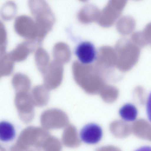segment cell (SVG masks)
<instances>
[{"label": "cell", "instance_id": "ffe728a7", "mask_svg": "<svg viewBox=\"0 0 151 151\" xmlns=\"http://www.w3.org/2000/svg\"><path fill=\"white\" fill-rule=\"evenodd\" d=\"M142 31L148 44L151 45V22L146 25Z\"/></svg>", "mask_w": 151, "mask_h": 151}, {"label": "cell", "instance_id": "52a82bcc", "mask_svg": "<svg viewBox=\"0 0 151 151\" xmlns=\"http://www.w3.org/2000/svg\"><path fill=\"white\" fill-rule=\"evenodd\" d=\"M35 43V41L27 40L21 42L9 53L15 62L23 61L34 50Z\"/></svg>", "mask_w": 151, "mask_h": 151}, {"label": "cell", "instance_id": "4fadbf2b", "mask_svg": "<svg viewBox=\"0 0 151 151\" xmlns=\"http://www.w3.org/2000/svg\"><path fill=\"white\" fill-rule=\"evenodd\" d=\"M52 54L54 60L61 64L66 62L68 60V48L63 43L59 42L55 44L53 47Z\"/></svg>", "mask_w": 151, "mask_h": 151}, {"label": "cell", "instance_id": "9c48e42d", "mask_svg": "<svg viewBox=\"0 0 151 151\" xmlns=\"http://www.w3.org/2000/svg\"><path fill=\"white\" fill-rule=\"evenodd\" d=\"M34 58L37 69L43 74L50 63L49 54L44 48L39 47L35 51Z\"/></svg>", "mask_w": 151, "mask_h": 151}, {"label": "cell", "instance_id": "e0dca14e", "mask_svg": "<svg viewBox=\"0 0 151 151\" xmlns=\"http://www.w3.org/2000/svg\"><path fill=\"white\" fill-rule=\"evenodd\" d=\"M131 40L140 48L148 44L142 31L133 33L131 35Z\"/></svg>", "mask_w": 151, "mask_h": 151}, {"label": "cell", "instance_id": "7c38bea8", "mask_svg": "<svg viewBox=\"0 0 151 151\" xmlns=\"http://www.w3.org/2000/svg\"><path fill=\"white\" fill-rule=\"evenodd\" d=\"M9 53L0 55V75L1 77L8 76L12 73L14 62Z\"/></svg>", "mask_w": 151, "mask_h": 151}, {"label": "cell", "instance_id": "5b68a950", "mask_svg": "<svg viewBox=\"0 0 151 151\" xmlns=\"http://www.w3.org/2000/svg\"><path fill=\"white\" fill-rule=\"evenodd\" d=\"M79 136L81 139L84 143L90 145L95 144L101 139L103 131L98 124L92 123L87 124L81 130Z\"/></svg>", "mask_w": 151, "mask_h": 151}, {"label": "cell", "instance_id": "9a60e30c", "mask_svg": "<svg viewBox=\"0 0 151 151\" xmlns=\"http://www.w3.org/2000/svg\"><path fill=\"white\" fill-rule=\"evenodd\" d=\"M12 83L13 86L16 88L27 89L30 85V81L28 76L20 73H17L13 76Z\"/></svg>", "mask_w": 151, "mask_h": 151}, {"label": "cell", "instance_id": "3957f363", "mask_svg": "<svg viewBox=\"0 0 151 151\" xmlns=\"http://www.w3.org/2000/svg\"><path fill=\"white\" fill-rule=\"evenodd\" d=\"M14 28L20 36L27 40L37 42V26L35 20L32 17L25 15L18 16L15 20Z\"/></svg>", "mask_w": 151, "mask_h": 151}, {"label": "cell", "instance_id": "ba28073f", "mask_svg": "<svg viewBox=\"0 0 151 151\" xmlns=\"http://www.w3.org/2000/svg\"><path fill=\"white\" fill-rule=\"evenodd\" d=\"M100 11L93 5L89 4L83 6L79 11L77 14L78 20L83 24H88L97 21Z\"/></svg>", "mask_w": 151, "mask_h": 151}, {"label": "cell", "instance_id": "ac0fdd59", "mask_svg": "<svg viewBox=\"0 0 151 151\" xmlns=\"http://www.w3.org/2000/svg\"><path fill=\"white\" fill-rule=\"evenodd\" d=\"M7 35L6 29L4 24L1 22L0 24V55L6 53Z\"/></svg>", "mask_w": 151, "mask_h": 151}, {"label": "cell", "instance_id": "2e32d148", "mask_svg": "<svg viewBox=\"0 0 151 151\" xmlns=\"http://www.w3.org/2000/svg\"><path fill=\"white\" fill-rule=\"evenodd\" d=\"M17 10L16 4L12 1H9L3 5L1 10V14L3 19L9 21L15 16Z\"/></svg>", "mask_w": 151, "mask_h": 151}, {"label": "cell", "instance_id": "8fae6325", "mask_svg": "<svg viewBox=\"0 0 151 151\" xmlns=\"http://www.w3.org/2000/svg\"><path fill=\"white\" fill-rule=\"evenodd\" d=\"M16 135L15 127L12 123L6 121L0 122V140L5 142H11Z\"/></svg>", "mask_w": 151, "mask_h": 151}, {"label": "cell", "instance_id": "d6986e66", "mask_svg": "<svg viewBox=\"0 0 151 151\" xmlns=\"http://www.w3.org/2000/svg\"><path fill=\"white\" fill-rule=\"evenodd\" d=\"M127 1L128 0H109L107 5L121 13Z\"/></svg>", "mask_w": 151, "mask_h": 151}, {"label": "cell", "instance_id": "7a4b0ae2", "mask_svg": "<svg viewBox=\"0 0 151 151\" xmlns=\"http://www.w3.org/2000/svg\"><path fill=\"white\" fill-rule=\"evenodd\" d=\"M119 67L124 71L131 69L137 62L140 53V48L131 40H125L119 49Z\"/></svg>", "mask_w": 151, "mask_h": 151}, {"label": "cell", "instance_id": "30bf717a", "mask_svg": "<svg viewBox=\"0 0 151 151\" xmlns=\"http://www.w3.org/2000/svg\"><path fill=\"white\" fill-rule=\"evenodd\" d=\"M136 23L134 19L130 16L120 17L116 23L118 31L122 34L126 35L131 33L134 30Z\"/></svg>", "mask_w": 151, "mask_h": 151}, {"label": "cell", "instance_id": "5bb4252c", "mask_svg": "<svg viewBox=\"0 0 151 151\" xmlns=\"http://www.w3.org/2000/svg\"><path fill=\"white\" fill-rule=\"evenodd\" d=\"M138 111L133 104L127 103L124 104L119 109V114L121 118L127 121H133L137 118Z\"/></svg>", "mask_w": 151, "mask_h": 151}, {"label": "cell", "instance_id": "7402d4cb", "mask_svg": "<svg viewBox=\"0 0 151 151\" xmlns=\"http://www.w3.org/2000/svg\"><path fill=\"white\" fill-rule=\"evenodd\" d=\"M80 1L82 2H85L88 1V0H79Z\"/></svg>", "mask_w": 151, "mask_h": 151}, {"label": "cell", "instance_id": "6da1fadb", "mask_svg": "<svg viewBox=\"0 0 151 151\" xmlns=\"http://www.w3.org/2000/svg\"><path fill=\"white\" fill-rule=\"evenodd\" d=\"M28 6L37 27V41H42L52 28L55 21V16L45 0H28Z\"/></svg>", "mask_w": 151, "mask_h": 151}, {"label": "cell", "instance_id": "44dd1931", "mask_svg": "<svg viewBox=\"0 0 151 151\" xmlns=\"http://www.w3.org/2000/svg\"><path fill=\"white\" fill-rule=\"evenodd\" d=\"M146 110L148 118L151 122V92L150 93L147 99Z\"/></svg>", "mask_w": 151, "mask_h": 151}, {"label": "cell", "instance_id": "8992f818", "mask_svg": "<svg viewBox=\"0 0 151 151\" xmlns=\"http://www.w3.org/2000/svg\"><path fill=\"white\" fill-rule=\"evenodd\" d=\"M75 53L79 61L84 64L92 63L96 57L94 45L88 41H84L79 43L76 48Z\"/></svg>", "mask_w": 151, "mask_h": 151}, {"label": "cell", "instance_id": "277c9868", "mask_svg": "<svg viewBox=\"0 0 151 151\" xmlns=\"http://www.w3.org/2000/svg\"><path fill=\"white\" fill-rule=\"evenodd\" d=\"M63 73L61 64L53 60L43 74L46 86L51 88L58 86L62 79Z\"/></svg>", "mask_w": 151, "mask_h": 151}]
</instances>
